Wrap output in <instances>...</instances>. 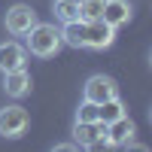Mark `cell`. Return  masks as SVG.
<instances>
[{
	"instance_id": "obj_16",
	"label": "cell",
	"mask_w": 152,
	"mask_h": 152,
	"mask_svg": "<svg viewBox=\"0 0 152 152\" xmlns=\"http://www.w3.org/2000/svg\"><path fill=\"white\" fill-rule=\"evenodd\" d=\"M58 152H67V149H76V143H55Z\"/></svg>"
},
{
	"instance_id": "obj_17",
	"label": "cell",
	"mask_w": 152,
	"mask_h": 152,
	"mask_svg": "<svg viewBox=\"0 0 152 152\" xmlns=\"http://www.w3.org/2000/svg\"><path fill=\"white\" fill-rule=\"evenodd\" d=\"M73 3H79V0H73Z\"/></svg>"
},
{
	"instance_id": "obj_3",
	"label": "cell",
	"mask_w": 152,
	"mask_h": 152,
	"mask_svg": "<svg viewBox=\"0 0 152 152\" xmlns=\"http://www.w3.org/2000/svg\"><path fill=\"white\" fill-rule=\"evenodd\" d=\"M116 43V28L107 24L104 18H94V21H85V31H82V49H94V52H104Z\"/></svg>"
},
{
	"instance_id": "obj_12",
	"label": "cell",
	"mask_w": 152,
	"mask_h": 152,
	"mask_svg": "<svg viewBox=\"0 0 152 152\" xmlns=\"http://www.w3.org/2000/svg\"><path fill=\"white\" fill-rule=\"evenodd\" d=\"M119 116H125V104L119 97H110V100H104V104H97V122H113V119H119Z\"/></svg>"
},
{
	"instance_id": "obj_7",
	"label": "cell",
	"mask_w": 152,
	"mask_h": 152,
	"mask_svg": "<svg viewBox=\"0 0 152 152\" xmlns=\"http://www.w3.org/2000/svg\"><path fill=\"white\" fill-rule=\"evenodd\" d=\"M31 88H34V79H31L28 67L3 73V91H6V97H12V100H21V97H28V94H31Z\"/></svg>"
},
{
	"instance_id": "obj_18",
	"label": "cell",
	"mask_w": 152,
	"mask_h": 152,
	"mask_svg": "<svg viewBox=\"0 0 152 152\" xmlns=\"http://www.w3.org/2000/svg\"><path fill=\"white\" fill-rule=\"evenodd\" d=\"M104 3H107V0H104Z\"/></svg>"
},
{
	"instance_id": "obj_13",
	"label": "cell",
	"mask_w": 152,
	"mask_h": 152,
	"mask_svg": "<svg viewBox=\"0 0 152 152\" xmlns=\"http://www.w3.org/2000/svg\"><path fill=\"white\" fill-rule=\"evenodd\" d=\"M52 12L61 24L67 21H79V3H73V0H55L52 3Z\"/></svg>"
},
{
	"instance_id": "obj_10",
	"label": "cell",
	"mask_w": 152,
	"mask_h": 152,
	"mask_svg": "<svg viewBox=\"0 0 152 152\" xmlns=\"http://www.w3.org/2000/svg\"><path fill=\"white\" fill-rule=\"evenodd\" d=\"M100 18H104L107 24H113V28H122V24L131 21V3L128 0H107Z\"/></svg>"
},
{
	"instance_id": "obj_14",
	"label": "cell",
	"mask_w": 152,
	"mask_h": 152,
	"mask_svg": "<svg viewBox=\"0 0 152 152\" xmlns=\"http://www.w3.org/2000/svg\"><path fill=\"white\" fill-rule=\"evenodd\" d=\"M104 12V0H79V18L82 21H94Z\"/></svg>"
},
{
	"instance_id": "obj_15",
	"label": "cell",
	"mask_w": 152,
	"mask_h": 152,
	"mask_svg": "<svg viewBox=\"0 0 152 152\" xmlns=\"http://www.w3.org/2000/svg\"><path fill=\"white\" fill-rule=\"evenodd\" d=\"M73 122H97V104L82 100L79 110H76V119H73Z\"/></svg>"
},
{
	"instance_id": "obj_2",
	"label": "cell",
	"mask_w": 152,
	"mask_h": 152,
	"mask_svg": "<svg viewBox=\"0 0 152 152\" xmlns=\"http://www.w3.org/2000/svg\"><path fill=\"white\" fill-rule=\"evenodd\" d=\"M28 128H31V113L21 104H6L0 110V137L18 140V137L28 134Z\"/></svg>"
},
{
	"instance_id": "obj_4",
	"label": "cell",
	"mask_w": 152,
	"mask_h": 152,
	"mask_svg": "<svg viewBox=\"0 0 152 152\" xmlns=\"http://www.w3.org/2000/svg\"><path fill=\"white\" fill-rule=\"evenodd\" d=\"M37 24V12H34V6H28V3H12L9 9H6V18H3V28H6V34H12V37H24L31 28Z\"/></svg>"
},
{
	"instance_id": "obj_9",
	"label": "cell",
	"mask_w": 152,
	"mask_h": 152,
	"mask_svg": "<svg viewBox=\"0 0 152 152\" xmlns=\"http://www.w3.org/2000/svg\"><path fill=\"white\" fill-rule=\"evenodd\" d=\"M104 128H107V146H128L134 140V134H137V125L128 116L113 119V122L104 125Z\"/></svg>"
},
{
	"instance_id": "obj_1",
	"label": "cell",
	"mask_w": 152,
	"mask_h": 152,
	"mask_svg": "<svg viewBox=\"0 0 152 152\" xmlns=\"http://www.w3.org/2000/svg\"><path fill=\"white\" fill-rule=\"evenodd\" d=\"M24 49H28V55H34V58H55L61 49H64V43H61V28H55V24H49V21H37L34 28L24 34Z\"/></svg>"
},
{
	"instance_id": "obj_5",
	"label": "cell",
	"mask_w": 152,
	"mask_h": 152,
	"mask_svg": "<svg viewBox=\"0 0 152 152\" xmlns=\"http://www.w3.org/2000/svg\"><path fill=\"white\" fill-rule=\"evenodd\" d=\"M110 97H119V85L113 76H104V73H94L88 76L85 85H82V100H91V104H104Z\"/></svg>"
},
{
	"instance_id": "obj_8",
	"label": "cell",
	"mask_w": 152,
	"mask_h": 152,
	"mask_svg": "<svg viewBox=\"0 0 152 152\" xmlns=\"http://www.w3.org/2000/svg\"><path fill=\"white\" fill-rule=\"evenodd\" d=\"M28 67V49L24 43H0V73H9V70H21Z\"/></svg>"
},
{
	"instance_id": "obj_6",
	"label": "cell",
	"mask_w": 152,
	"mask_h": 152,
	"mask_svg": "<svg viewBox=\"0 0 152 152\" xmlns=\"http://www.w3.org/2000/svg\"><path fill=\"white\" fill-rule=\"evenodd\" d=\"M73 143L82 149H100L107 146V128L104 122H73Z\"/></svg>"
},
{
	"instance_id": "obj_11",
	"label": "cell",
	"mask_w": 152,
	"mask_h": 152,
	"mask_svg": "<svg viewBox=\"0 0 152 152\" xmlns=\"http://www.w3.org/2000/svg\"><path fill=\"white\" fill-rule=\"evenodd\" d=\"M82 31H85V21H67L61 24V43L70 46V49H82Z\"/></svg>"
}]
</instances>
